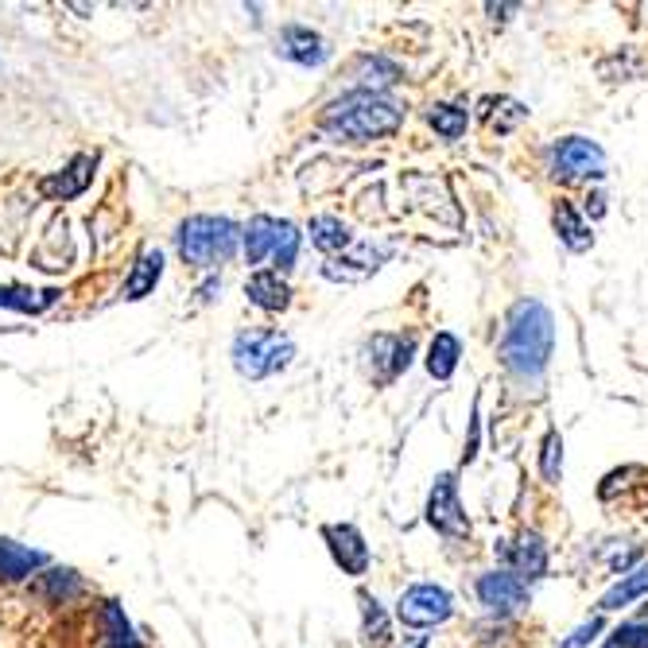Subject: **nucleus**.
<instances>
[{
	"label": "nucleus",
	"instance_id": "1",
	"mask_svg": "<svg viewBox=\"0 0 648 648\" xmlns=\"http://www.w3.org/2000/svg\"><path fill=\"white\" fill-rule=\"evenodd\" d=\"M551 346H555V319L543 303L524 299L513 307L505 327V342H501V362L521 377H536L548 369Z\"/></svg>",
	"mask_w": 648,
	"mask_h": 648
},
{
	"label": "nucleus",
	"instance_id": "2",
	"mask_svg": "<svg viewBox=\"0 0 648 648\" xmlns=\"http://www.w3.org/2000/svg\"><path fill=\"white\" fill-rule=\"evenodd\" d=\"M400 125H404V109L392 106L381 94H369V89H354L322 113V133L350 144L381 140V136L396 133Z\"/></svg>",
	"mask_w": 648,
	"mask_h": 648
},
{
	"label": "nucleus",
	"instance_id": "3",
	"mask_svg": "<svg viewBox=\"0 0 648 648\" xmlns=\"http://www.w3.org/2000/svg\"><path fill=\"white\" fill-rule=\"evenodd\" d=\"M179 257L195 268H213L230 260L241 245V225L230 222V218H213V213H198V218H187L175 233Z\"/></svg>",
	"mask_w": 648,
	"mask_h": 648
},
{
	"label": "nucleus",
	"instance_id": "4",
	"mask_svg": "<svg viewBox=\"0 0 648 648\" xmlns=\"http://www.w3.org/2000/svg\"><path fill=\"white\" fill-rule=\"evenodd\" d=\"M295 357V342L280 330H241L233 338V369L249 381L288 369Z\"/></svg>",
	"mask_w": 648,
	"mask_h": 648
},
{
	"label": "nucleus",
	"instance_id": "5",
	"mask_svg": "<svg viewBox=\"0 0 648 648\" xmlns=\"http://www.w3.org/2000/svg\"><path fill=\"white\" fill-rule=\"evenodd\" d=\"M548 160H551V175L563 179V183L606 175V151L595 140H586V136H563V140H555Z\"/></svg>",
	"mask_w": 648,
	"mask_h": 648
},
{
	"label": "nucleus",
	"instance_id": "6",
	"mask_svg": "<svg viewBox=\"0 0 648 648\" xmlns=\"http://www.w3.org/2000/svg\"><path fill=\"white\" fill-rule=\"evenodd\" d=\"M451 613H454L451 590H443V586H436V583L408 586L396 602V618L408 625V629H431V625H443Z\"/></svg>",
	"mask_w": 648,
	"mask_h": 648
},
{
	"label": "nucleus",
	"instance_id": "7",
	"mask_svg": "<svg viewBox=\"0 0 648 648\" xmlns=\"http://www.w3.org/2000/svg\"><path fill=\"white\" fill-rule=\"evenodd\" d=\"M427 524L436 533L451 536V540L470 536V521H466V513L459 505V481H454V474H439L431 493H427Z\"/></svg>",
	"mask_w": 648,
	"mask_h": 648
},
{
	"label": "nucleus",
	"instance_id": "8",
	"mask_svg": "<svg viewBox=\"0 0 648 648\" xmlns=\"http://www.w3.org/2000/svg\"><path fill=\"white\" fill-rule=\"evenodd\" d=\"M322 540H327L330 555L346 575H365L369 571V543L362 540L354 524H327L322 528Z\"/></svg>",
	"mask_w": 648,
	"mask_h": 648
},
{
	"label": "nucleus",
	"instance_id": "9",
	"mask_svg": "<svg viewBox=\"0 0 648 648\" xmlns=\"http://www.w3.org/2000/svg\"><path fill=\"white\" fill-rule=\"evenodd\" d=\"M478 598L486 610L513 613L528 602V586H524L513 571H489V575L478 578Z\"/></svg>",
	"mask_w": 648,
	"mask_h": 648
},
{
	"label": "nucleus",
	"instance_id": "10",
	"mask_svg": "<svg viewBox=\"0 0 648 648\" xmlns=\"http://www.w3.org/2000/svg\"><path fill=\"white\" fill-rule=\"evenodd\" d=\"M280 54L295 66H322L330 59V44L303 24H288L280 32Z\"/></svg>",
	"mask_w": 648,
	"mask_h": 648
},
{
	"label": "nucleus",
	"instance_id": "11",
	"mask_svg": "<svg viewBox=\"0 0 648 648\" xmlns=\"http://www.w3.org/2000/svg\"><path fill=\"white\" fill-rule=\"evenodd\" d=\"M412 338H400V334H377L369 342V362H374V377L377 381H396L404 369L412 365Z\"/></svg>",
	"mask_w": 648,
	"mask_h": 648
},
{
	"label": "nucleus",
	"instance_id": "12",
	"mask_svg": "<svg viewBox=\"0 0 648 648\" xmlns=\"http://www.w3.org/2000/svg\"><path fill=\"white\" fill-rule=\"evenodd\" d=\"M94 156H74L71 163H66L63 171H54V175H47L44 183H39V191H44L47 198H59V203H66V198H78L82 191L89 187V179H94Z\"/></svg>",
	"mask_w": 648,
	"mask_h": 648
},
{
	"label": "nucleus",
	"instance_id": "13",
	"mask_svg": "<svg viewBox=\"0 0 648 648\" xmlns=\"http://www.w3.org/2000/svg\"><path fill=\"white\" fill-rule=\"evenodd\" d=\"M280 233H284V218L257 213V218L245 225V233H241V241H245V260H249V265H265V260H272Z\"/></svg>",
	"mask_w": 648,
	"mask_h": 648
},
{
	"label": "nucleus",
	"instance_id": "14",
	"mask_svg": "<svg viewBox=\"0 0 648 648\" xmlns=\"http://www.w3.org/2000/svg\"><path fill=\"white\" fill-rule=\"evenodd\" d=\"M245 295H249V303L253 307H260V311H284L288 303H292V288L280 280L276 268L253 272L249 284H245Z\"/></svg>",
	"mask_w": 648,
	"mask_h": 648
},
{
	"label": "nucleus",
	"instance_id": "15",
	"mask_svg": "<svg viewBox=\"0 0 648 648\" xmlns=\"http://www.w3.org/2000/svg\"><path fill=\"white\" fill-rule=\"evenodd\" d=\"M509 563L516 567V578H540L548 571V548L536 533H524L521 540L509 548Z\"/></svg>",
	"mask_w": 648,
	"mask_h": 648
},
{
	"label": "nucleus",
	"instance_id": "16",
	"mask_svg": "<svg viewBox=\"0 0 648 648\" xmlns=\"http://www.w3.org/2000/svg\"><path fill=\"white\" fill-rule=\"evenodd\" d=\"M160 276H163V253L144 249L125 280V299H144V295H151L156 284H160Z\"/></svg>",
	"mask_w": 648,
	"mask_h": 648
},
{
	"label": "nucleus",
	"instance_id": "17",
	"mask_svg": "<svg viewBox=\"0 0 648 648\" xmlns=\"http://www.w3.org/2000/svg\"><path fill=\"white\" fill-rule=\"evenodd\" d=\"M551 222H555V233H560V241L567 245L571 253H586L590 245H595V233H590V225L583 222V213H578L571 203L555 206Z\"/></svg>",
	"mask_w": 648,
	"mask_h": 648
},
{
	"label": "nucleus",
	"instance_id": "18",
	"mask_svg": "<svg viewBox=\"0 0 648 648\" xmlns=\"http://www.w3.org/2000/svg\"><path fill=\"white\" fill-rule=\"evenodd\" d=\"M640 595H648V563H640L637 571L622 575V583H613L602 598H598V613H610V610H622V606L637 602Z\"/></svg>",
	"mask_w": 648,
	"mask_h": 648
},
{
	"label": "nucleus",
	"instance_id": "19",
	"mask_svg": "<svg viewBox=\"0 0 648 648\" xmlns=\"http://www.w3.org/2000/svg\"><path fill=\"white\" fill-rule=\"evenodd\" d=\"M311 245L319 253H346L354 245V237H350V225L342 218L319 213V218H311Z\"/></svg>",
	"mask_w": 648,
	"mask_h": 648
},
{
	"label": "nucleus",
	"instance_id": "20",
	"mask_svg": "<svg viewBox=\"0 0 648 648\" xmlns=\"http://www.w3.org/2000/svg\"><path fill=\"white\" fill-rule=\"evenodd\" d=\"M459 338L447 334V330H439L436 338H431V346H427V374L436 377V381H447V377L459 369Z\"/></svg>",
	"mask_w": 648,
	"mask_h": 648
},
{
	"label": "nucleus",
	"instance_id": "21",
	"mask_svg": "<svg viewBox=\"0 0 648 648\" xmlns=\"http://www.w3.org/2000/svg\"><path fill=\"white\" fill-rule=\"evenodd\" d=\"M44 555L32 548H20L12 540H0V578H24L36 567H44Z\"/></svg>",
	"mask_w": 648,
	"mask_h": 648
},
{
	"label": "nucleus",
	"instance_id": "22",
	"mask_svg": "<svg viewBox=\"0 0 648 648\" xmlns=\"http://www.w3.org/2000/svg\"><path fill=\"white\" fill-rule=\"evenodd\" d=\"M54 295L59 292H36V288L9 284V288H0V307H9V311H24V315H39V311L51 307Z\"/></svg>",
	"mask_w": 648,
	"mask_h": 648
},
{
	"label": "nucleus",
	"instance_id": "23",
	"mask_svg": "<svg viewBox=\"0 0 648 648\" xmlns=\"http://www.w3.org/2000/svg\"><path fill=\"white\" fill-rule=\"evenodd\" d=\"M357 602H362V618H365V640L374 648H384L389 645V618H384L381 602L369 590H357Z\"/></svg>",
	"mask_w": 648,
	"mask_h": 648
},
{
	"label": "nucleus",
	"instance_id": "24",
	"mask_svg": "<svg viewBox=\"0 0 648 648\" xmlns=\"http://www.w3.org/2000/svg\"><path fill=\"white\" fill-rule=\"evenodd\" d=\"M481 109H486L489 129H498V133H513L524 117H528V109H524L521 101H513V98H486V101H481Z\"/></svg>",
	"mask_w": 648,
	"mask_h": 648
},
{
	"label": "nucleus",
	"instance_id": "25",
	"mask_svg": "<svg viewBox=\"0 0 648 648\" xmlns=\"http://www.w3.org/2000/svg\"><path fill=\"white\" fill-rule=\"evenodd\" d=\"M427 121H431V129H436L443 140H459V136L466 133V125H470L466 109H459V106H436L431 113H427Z\"/></svg>",
	"mask_w": 648,
	"mask_h": 648
},
{
	"label": "nucleus",
	"instance_id": "26",
	"mask_svg": "<svg viewBox=\"0 0 648 648\" xmlns=\"http://www.w3.org/2000/svg\"><path fill=\"white\" fill-rule=\"evenodd\" d=\"M540 474L548 481H560L563 474V436L551 427L548 436H543V447H540Z\"/></svg>",
	"mask_w": 648,
	"mask_h": 648
},
{
	"label": "nucleus",
	"instance_id": "27",
	"mask_svg": "<svg viewBox=\"0 0 648 648\" xmlns=\"http://www.w3.org/2000/svg\"><path fill=\"white\" fill-rule=\"evenodd\" d=\"M299 241H303V233L295 230L292 222H284V233H280V241H276V253H272L276 272H288V268L295 265V257H299Z\"/></svg>",
	"mask_w": 648,
	"mask_h": 648
},
{
	"label": "nucleus",
	"instance_id": "28",
	"mask_svg": "<svg viewBox=\"0 0 648 648\" xmlns=\"http://www.w3.org/2000/svg\"><path fill=\"white\" fill-rule=\"evenodd\" d=\"M606 648H648V625H622V629L613 633L610 645Z\"/></svg>",
	"mask_w": 648,
	"mask_h": 648
},
{
	"label": "nucleus",
	"instance_id": "29",
	"mask_svg": "<svg viewBox=\"0 0 648 648\" xmlns=\"http://www.w3.org/2000/svg\"><path fill=\"white\" fill-rule=\"evenodd\" d=\"M598 629H602V618H590V622L578 625V629L571 633V637L563 640L560 648H586V645H590V640H595V633H598Z\"/></svg>",
	"mask_w": 648,
	"mask_h": 648
},
{
	"label": "nucleus",
	"instance_id": "30",
	"mask_svg": "<svg viewBox=\"0 0 648 648\" xmlns=\"http://www.w3.org/2000/svg\"><path fill=\"white\" fill-rule=\"evenodd\" d=\"M213 292H218V280H210V284H203V299H213Z\"/></svg>",
	"mask_w": 648,
	"mask_h": 648
},
{
	"label": "nucleus",
	"instance_id": "31",
	"mask_svg": "<svg viewBox=\"0 0 648 648\" xmlns=\"http://www.w3.org/2000/svg\"><path fill=\"white\" fill-rule=\"evenodd\" d=\"M408 648H427V637H416V640H412Z\"/></svg>",
	"mask_w": 648,
	"mask_h": 648
}]
</instances>
